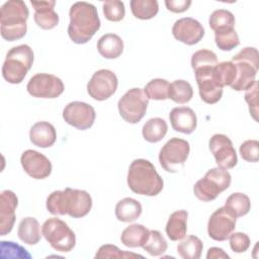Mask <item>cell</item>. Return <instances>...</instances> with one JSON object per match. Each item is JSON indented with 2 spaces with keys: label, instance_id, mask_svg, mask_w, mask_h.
Segmentation results:
<instances>
[{
  "label": "cell",
  "instance_id": "cell-1",
  "mask_svg": "<svg viewBox=\"0 0 259 259\" xmlns=\"http://www.w3.org/2000/svg\"><path fill=\"white\" fill-rule=\"evenodd\" d=\"M46 204L52 214H69L71 218L79 219L91 210L92 198L85 190L67 187L64 190L53 191L48 196Z\"/></svg>",
  "mask_w": 259,
  "mask_h": 259
},
{
  "label": "cell",
  "instance_id": "cell-2",
  "mask_svg": "<svg viewBox=\"0 0 259 259\" xmlns=\"http://www.w3.org/2000/svg\"><path fill=\"white\" fill-rule=\"evenodd\" d=\"M69 16L68 34L75 44H86L100 28L97 9L91 3L85 1L74 3L70 8Z\"/></svg>",
  "mask_w": 259,
  "mask_h": 259
},
{
  "label": "cell",
  "instance_id": "cell-3",
  "mask_svg": "<svg viewBox=\"0 0 259 259\" xmlns=\"http://www.w3.org/2000/svg\"><path fill=\"white\" fill-rule=\"evenodd\" d=\"M127 185L137 194L156 196L162 191L164 182L150 161L136 159L128 168Z\"/></svg>",
  "mask_w": 259,
  "mask_h": 259
},
{
  "label": "cell",
  "instance_id": "cell-4",
  "mask_svg": "<svg viewBox=\"0 0 259 259\" xmlns=\"http://www.w3.org/2000/svg\"><path fill=\"white\" fill-rule=\"evenodd\" d=\"M28 15V8L23 1L10 0L5 2L0 9L1 36L8 41L22 38L27 30Z\"/></svg>",
  "mask_w": 259,
  "mask_h": 259
},
{
  "label": "cell",
  "instance_id": "cell-5",
  "mask_svg": "<svg viewBox=\"0 0 259 259\" xmlns=\"http://www.w3.org/2000/svg\"><path fill=\"white\" fill-rule=\"evenodd\" d=\"M236 67V77L231 88L236 91L248 90L256 82L255 78L259 68V54L255 48H244L232 61Z\"/></svg>",
  "mask_w": 259,
  "mask_h": 259
},
{
  "label": "cell",
  "instance_id": "cell-6",
  "mask_svg": "<svg viewBox=\"0 0 259 259\" xmlns=\"http://www.w3.org/2000/svg\"><path fill=\"white\" fill-rule=\"evenodd\" d=\"M33 63L32 49L27 45H19L10 49L2 66L3 78L11 84L21 83Z\"/></svg>",
  "mask_w": 259,
  "mask_h": 259
},
{
  "label": "cell",
  "instance_id": "cell-7",
  "mask_svg": "<svg viewBox=\"0 0 259 259\" xmlns=\"http://www.w3.org/2000/svg\"><path fill=\"white\" fill-rule=\"evenodd\" d=\"M232 177L228 170L215 167L209 169L203 178L196 181L193 186L194 195L202 201L215 199L231 185Z\"/></svg>",
  "mask_w": 259,
  "mask_h": 259
},
{
  "label": "cell",
  "instance_id": "cell-8",
  "mask_svg": "<svg viewBox=\"0 0 259 259\" xmlns=\"http://www.w3.org/2000/svg\"><path fill=\"white\" fill-rule=\"evenodd\" d=\"M41 234L50 245L59 252H70L76 245L75 233L58 218L48 219L41 227Z\"/></svg>",
  "mask_w": 259,
  "mask_h": 259
},
{
  "label": "cell",
  "instance_id": "cell-9",
  "mask_svg": "<svg viewBox=\"0 0 259 259\" xmlns=\"http://www.w3.org/2000/svg\"><path fill=\"white\" fill-rule=\"evenodd\" d=\"M189 143L180 138L170 139L160 150L159 162L161 167L170 173L180 171L188 158Z\"/></svg>",
  "mask_w": 259,
  "mask_h": 259
},
{
  "label": "cell",
  "instance_id": "cell-10",
  "mask_svg": "<svg viewBox=\"0 0 259 259\" xmlns=\"http://www.w3.org/2000/svg\"><path fill=\"white\" fill-rule=\"evenodd\" d=\"M149 99L140 88H132L118 100L117 107L122 119L128 123H138L146 114Z\"/></svg>",
  "mask_w": 259,
  "mask_h": 259
},
{
  "label": "cell",
  "instance_id": "cell-11",
  "mask_svg": "<svg viewBox=\"0 0 259 259\" xmlns=\"http://www.w3.org/2000/svg\"><path fill=\"white\" fill-rule=\"evenodd\" d=\"M26 89L36 98H57L64 92V83L55 75L38 73L29 79Z\"/></svg>",
  "mask_w": 259,
  "mask_h": 259
},
{
  "label": "cell",
  "instance_id": "cell-12",
  "mask_svg": "<svg viewBox=\"0 0 259 259\" xmlns=\"http://www.w3.org/2000/svg\"><path fill=\"white\" fill-rule=\"evenodd\" d=\"M118 85L116 75L107 69L96 71L87 84V92L93 99L103 101L111 97Z\"/></svg>",
  "mask_w": 259,
  "mask_h": 259
},
{
  "label": "cell",
  "instance_id": "cell-13",
  "mask_svg": "<svg viewBox=\"0 0 259 259\" xmlns=\"http://www.w3.org/2000/svg\"><path fill=\"white\" fill-rule=\"evenodd\" d=\"M213 68L203 67L194 71L200 98L207 104L217 103L223 95V87L215 77Z\"/></svg>",
  "mask_w": 259,
  "mask_h": 259
},
{
  "label": "cell",
  "instance_id": "cell-14",
  "mask_svg": "<svg viewBox=\"0 0 259 259\" xmlns=\"http://www.w3.org/2000/svg\"><path fill=\"white\" fill-rule=\"evenodd\" d=\"M208 146L218 167L228 170L237 165V153L228 136L223 134L213 135L209 140Z\"/></svg>",
  "mask_w": 259,
  "mask_h": 259
},
{
  "label": "cell",
  "instance_id": "cell-15",
  "mask_svg": "<svg viewBox=\"0 0 259 259\" xmlns=\"http://www.w3.org/2000/svg\"><path fill=\"white\" fill-rule=\"evenodd\" d=\"M95 110L93 106L82 101H73L66 105L63 110L64 120L80 131L91 127L95 120Z\"/></svg>",
  "mask_w": 259,
  "mask_h": 259
},
{
  "label": "cell",
  "instance_id": "cell-16",
  "mask_svg": "<svg viewBox=\"0 0 259 259\" xmlns=\"http://www.w3.org/2000/svg\"><path fill=\"white\" fill-rule=\"evenodd\" d=\"M235 228L236 218L222 206L211 213L207 223V234L212 240L223 242L229 239Z\"/></svg>",
  "mask_w": 259,
  "mask_h": 259
},
{
  "label": "cell",
  "instance_id": "cell-17",
  "mask_svg": "<svg viewBox=\"0 0 259 259\" xmlns=\"http://www.w3.org/2000/svg\"><path fill=\"white\" fill-rule=\"evenodd\" d=\"M23 170L33 179H45L52 173L51 161L41 153L34 150H26L20 157Z\"/></svg>",
  "mask_w": 259,
  "mask_h": 259
},
{
  "label": "cell",
  "instance_id": "cell-18",
  "mask_svg": "<svg viewBox=\"0 0 259 259\" xmlns=\"http://www.w3.org/2000/svg\"><path fill=\"white\" fill-rule=\"evenodd\" d=\"M173 36L188 46L199 42L204 35V28L194 18L183 17L176 20L172 27Z\"/></svg>",
  "mask_w": 259,
  "mask_h": 259
},
{
  "label": "cell",
  "instance_id": "cell-19",
  "mask_svg": "<svg viewBox=\"0 0 259 259\" xmlns=\"http://www.w3.org/2000/svg\"><path fill=\"white\" fill-rule=\"evenodd\" d=\"M18 204L16 194L11 190H4L0 195V234L5 236L12 231L15 222V209Z\"/></svg>",
  "mask_w": 259,
  "mask_h": 259
},
{
  "label": "cell",
  "instance_id": "cell-20",
  "mask_svg": "<svg viewBox=\"0 0 259 259\" xmlns=\"http://www.w3.org/2000/svg\"><path fill=\"white\" fill-rule=\"evenodd\" d=\"M169 119L171 126L175 132L186 135L193 133L197 125L195 112L187 106L174 107L169 113Z\"/></svg>",
  "mask_w": 259,
  "mask_h": 259
},
{
  "label": "cell",
  "instance_id": "cell-21",
  "mask_svg": "<svg viewBox=\"0 0 259 259\" xmlns=\"http://www.w3.org/2000/svg\"><path fill=\"white\" fill-rule=\"evenodd\" d=\"M30 3L34 8L33 18L38 27L52 29L58 25L59 15L54 10L56 1H31Z\"/></svg>",
  "mask_w": 259,
  "mask_h": 259
},
{
  "label": "cell",
  "instance_id": "cell-22",
  "mask_svg": "<svg viewBox=\"0 0 259 259\" xmlns=\"http://www.w3.org/2000/svg\"><path fill=\"white\" fill-rule=\"evenodd\" d=\"M30 142L39 148H49L54 145L57 133L54 125L48 121H37L29 130Z\"/></svg>",
  "mask_w": 259,
  "mask_h": 259
},
{
  "label": "cell",
  "instance_id": "cell-23",
  "mask_svg": "<svg viewBox=\"0 0 259 259\" xmlns=\"http://www.w3.org/2000/svg\"><path fill=\"white\" fill-rule=\"evenodd\" d=\"M187 217L188 212L184 209L172 212L166 224V234L172 241H179L183 239L187 232Z\"/></svg>",
  "mask_w": 259,
  "mask_h": 259
},
{
  "label": "cell",
  "instance_id": "cell-24",
  "mask_svg": "<svg viewBox=\"0 0 259 259\" xmlns=\"http://www.w3.org/2000/svg\"><path fill=\"white\" fill-rule=\"evenodd\" d=\"M150 230L140 224H133L126 227L120 236L121 243L128 248L143 247L148 241Z\"/></svg>",
  "mask_w": 259,
  "mask_h": 259
},
{
  "label": "cell",
  "instance_id": "cell-25",
  "mask_svg": "<svg viewBox=\"0 0 259 259\" xmlns=\"http://www.w3.org/2000/svg\"><path fill=\"white\" fill-rule=\"evenodd\" d=\"M97 50L105 59H116L123 52V41L115 33H106L98 39Z\"/></svg>",
  "mask_w": 259,
  "mask_h": 259
},
{
  "label": "cell",
  "instance_id": "cell-26",
  "mask_svg": "<svg viewBox=\"0 0 259 259\" xmlns=\"http://www.w3.org/2000/svg\"><path fill=\"white\" fill-rule=\"evenodd\" d=\"M18 238L27 245H35L39 242L41 235L40 226L36 219L27 217L20 221L17 229Z\"/></svg>",
  "mask_w": 259,
  "mask_h": 259
},
{
  "label": "cell",
  "instance_id": "cell-27",
  "mask_svg": "<svg viewBox=\"0 0 259 259\" xmlns=\"http://www.w3.org/2000/svg\"><path fill=\"white\" fill-rule=\"evenodd\" d=\"M115 217L119 222L131 223L136 221L142 213L141 203L131 197L119 200L115 205Z\"/></svg>",
  "mask_w": 259,
  "mask_h": 259
},
{
  "label": "cell",
  "instance_id": "cell-28",
  "mask_svg": "<svg viewBox=\"0 0 259 259\" xmlns=\"http://www.w3.org/2000/svg\"><path fill=\"white\" fill-rule=\"evenodd\" d=\"M208 23L210 28L214 31V34H222L235 30V16L229 10H214L209 16Z\"/></svg>",
  "mask_w": 259,
  "mask_h": 259
},
{
  "label": "cell",
  "instance_id": "cell-29",
  "mask_svg": "<svg viewBox=\"0 0 259 259\" xmlns=\"http://www.w3.org/2000/svg\"><path fill=\"white\" fill-rule=\"evenodd\" d=\"M167 122L160 117L150 118L143 126L142 134L144 139L149 143L160 142L167 134Z\"/></svg>",
  "mask_w": 259,
  "mask_h": 259
},
{
  "label": "cell",
  "instance_id": "cell-30",
  "mask_svg": "<svg viewBox=\"0 0 259 259\" xmlns=\"http://www.w3.org/2000/svg\"><path fill=\"white\" fill-rule=\"evenodd\" d=\"M202 248L201 240L194 235H189L183 240L181 239L177 245V252L183 259H198L201 256Z\"/></svg>",
  "mask_w": 259,
  "mask_h": 259
},
{
  "label": "cell",
  "instance_id": "cell-31",
  "mask_svg": "<svg viewBox=\"0 0 259 259\" xmlns=\"http://www.w3.org/2000/svg\"><path fill=\"white\" fill-rule=\"evenodd\" d=\"M224 206L237 219L246 215L249 212L251 202L250 198L245 193L235 192L227 198Z\"/></svg>",
  "mask_w": 259,
  "mask_h": 259
},
{
  "label": "cell",
  "instance_id": "cell-32",
  "mask_svg": "<svg viewBox=\"0 0 259 259\" xmlns=\"http://www.w3.org/2000/svg\"><path fill=\"white\" fill-rule=\"evenodd\" d=\"M130 4L133 15L142 20L155 17L159 10V5L156 0H132Z\"/></svg>",
  "mask_w": 259,
  "mask_h": 259
},
{
  "label": "cell",
  "instance_id": "cell-33",
  "mask_svg": "<svg viewBox=\"0 0 259 259\" xmlns=\"http://www.w3.org/2000/svg\"><path fill=\"white\" fill-rule=\"evenodd\" d=\"M193 89L189 82L185 80H175L169 86L168 98L176 103L184 104L191 100Z\"/></svg>",
  "mask_w": 259,
  "mask_h": 259
},
{
  "label": "cell",
  "instance_id": "cell-34",
  "mask_svg": "<svg viewBox=\"0 0 259 259\" xmlns=\"http://www.w3.org/2000/svg\"><path fill=\"white\" fill-rule=\"evenodd\" d=\"M169 86L170 83L165 79H153L146 84L144 88V93L148 99L165 100L168 99Z\"/></svg>",
  "mask_w": 259,
  "mask_h": 259
},
{
  "label": "cell",
  "instance_id": "cell-35",
  "mask_svg": "<svg viewBox=\"0 0 259 259\" xmlns=\"http://www.w3.org/2000/svg\"><path fill=\"white\" fill-rule=\"evenodd\" d=\"M167 247L168 244L164 236L157 230H151L149 239L143 246V249L151 256H161L166 252Z\"/></svg>",
  "mask_w": 259,
  "mask_h": 259
},
{
  "label": "cell",
  "instance_id": "cell-36",
  "mask_svg": "<svg viewBox=\"0 0 259 259\" xmlns=\"http://www.w3.org/2000/svg\"><path fill=\"white\" fill-rule=\"evenodd\" d=\"M215 77L222 87L231 86L236 77V67L233 62H222L214 66Z\"/></svg>",
  "mask_w": 259,
  "mask_h": 259
},
{
  "label": "cell",
  "instance_id": "cell-37",
  "mask_svg": "<svg viewBox=\"0 0 259 259\" xmlns=\"http://www.w3.org/2000/svg\"><path fill=\"white\" fill-rule=\"evenodd\" d=\"M217 64V55L209 50H199L191 57V67L194 71L203 67H214Z\"/></svg>",
  "mask_w": 259,
  "mask_h": 259
},
{
  "label": "cell",
  "instance_id": "cell-38",
  "mask_svg": "<svg viewBox=\"0 0 259 259\" xmlns=\"http://www.w3.org/2000/svg\"><path fill=\"white\" fill-rule=\"evenodd\" d=\"M103 14L109 21H120L125 14L124 4L118 0H108L103 3Z\"/></svg>",
  "mask_w": 259,
  "mask_h": 259
},
{
  "label": "cell",
  "instance_id": "cell-39",
  "mask_svg": "<svg viewBox=\"0 0 259 259\" xmlns=\"http://www.w3.org/2000/svg\"><path fill=\"white\" fill-rule=\"evenodd\" d=\"M1 258H27L30 259L31 255L27 250L20 245L11 241H1Z\"/></svg>",
  "mask_w": 259,
  "mask_h": 259
},
{
  "label": "cell",
  "instance_id": "cell-40",
  "mask_svg": "<svg viewBox=\"0 0 259 259\" xmlns=\"http://www.w3.org/2000/svg\"><path fill=\"white\" fill-rule=\"evenodd\" d=\"M136 257L143 258L142 255L122 251L115 245H110V244L102 245L95 254V258H136Z\"/></svg>",
  "mask_w": 259,
  "mask_h": 259
},
{
  "label": "cell",
  "instance_id": "cell-41",
  "mask_svg": "<svg viewBox=\"0 0 259 259\" xmlns=\"http://www.w3.org/2000/svg\"><path fill=\"white\" fill-rule=\"evenodd\" d=\"M214 40L218 48L222 51H232L236 47L240 45V39L236 30L222 33V34H214Z\"/></svg>",
  "mask_w": 259,
  "mask_h": 259
},
{
  "label": "cell",
  "instance_id": "cell-42",
  "mask_svg": "<svg viewBox=\"0 0 259 259\" xmlns=\"http://www.w3.org/2000/svg\"><path fill=\"white\" fill-rule=\"evenodd\" d=\"M241 157L247 162L256 163L259 160V142L257 140H247L240 146Z\"/></svg>",
  "mask_w": 259,
  "mask_h": 259
},
{
  "label": "cell",
  "instance_id": "cell-43",
  "mask_svg": "<svg viewBox=\"0 0 259 259\" xmlns=\"http://www.w3.org/2000/svg\"><path fill=\"white\" fill-rule=\"evenodd\" d=\"M230 247L236 253H244L250 246V238L247 234L236 232L232 233L229 237Z\"/></svg>",
  "mask_w": 259,
  "mask_h": 259
},
{
  "label": "cell",
  "instance_id": "cell-44",
  "mask_svg": "<svg viewBox=\"0 0 259 259\" xmlns=\"http://www.w3.org/2000/svg\"><path fill=\"white\" fill-rule=\"evenodd\" d=\"M257 93H258V82L256 81L252 87H250L248 90H246L245 93V101L249 105V111L252 117L258 121V98H257Z\"/></svg>",
  "mask_w": 259,
  "mask_h": 259
},
{
  "label": "cell",
  "instance_id": "cell-45",
  "mask_svg": "<svg viewBox=\"0 0 259 259\" xmlns=\"http://www.w3.org/2000/svg\"><path fill=\"white\" fill-rule=\"evenodd\" d=\"M165 5L167 9L174 13H181L186 11L191 5L190 0H166Z\"/></svg>",
  "mask_w": 259,
  "mask_h": 259
},
{
  "label": "cell",
  "instance_id": "cell-46",
  "mask_svg": "<svg viewBox=\"0 0 259 259\" xmlns=\"http://www.w3.org/2000/svg\"><path fill=\"white\" fill-rule=\"evenodd\" d=\"M206 258L207 259H212V258H229V255L227 253H225V251L222 248L211 247L207 251Z\"/></svg>",
  "mask_w": 259,
  "mask_h": 259
}]
</instances>
